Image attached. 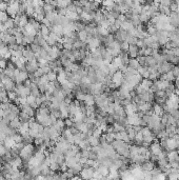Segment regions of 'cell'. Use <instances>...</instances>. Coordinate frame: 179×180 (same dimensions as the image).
<instances>
[{"label": "cell", "instance_id": "1", "mask_svg": "<svg viewBox=\"0 0 179 180\" xmlns=\"http://www.w3.org/2000/svg\"><path fill=\"white\" fill-rule=\"evenodd\" d=\"M37 153L36 146L33 144V143H29L27 146H23V148L20 152L19 156L23 161H29L32 157H34V155Z\"/></svg>", "mask_w": 179, "mask_h": 180}, {"label": "cell", "instance_id": "2", "mask_svg": "<svg viewBox=\"0 0 179 180\" xmlns=\"http://www.w3.org/2000/svg\"><path fill=\"white\" fill-rule=\"evenodd\" d=\"M19 5L20 1H10L9 2V8L6 10V14L11 18H14L15 16H17L18 12H19Z\"/></svg>", "mask_w": 179, "mask_h": 180}, {"label": "cell", "instance_id": "3", "mask_svg": "<svg viewBox=\"0 0 179 180\" xmlns=\"http://www.w3.org/2000/svg\"><path fill=\"white\" fill-rule=\"evenodd\" d=\"M38 69H39V63H38L37 59L25 62V71L29 75H34L38 71Z\"/></svg>", "mask_w": 179, "mask_h": 180}, {"label": "cell", "instance_id": "4", "mask_svg": "<svg viewBox=\"0 0 179 180\" xmlns=\"http://www.w3.org/2000/svg\"><path fill=\"white\" fill-rule=\"evenodd\" d=\"M95 176V169L94 168H83L79 174V177L82 180H92Z\"/></svg>", "mask_w": 179, "mask_h": 180}, {"label": "cell", "instance_id": "5", "mask_svg": "<svg viewBox=\"0 0 179 180\" xmlns=\"http://www.w3.org/2000/svg\"><path fill=\"white\" fill-rule=\"evenodd\" d=\"M149 150H150V152L152 155H156V156H159L160 154L165 151L161 148V146L159 144V140H158V139H156V140L151 144L150 148H149Z\"/></svg>", "mask_w": 179, "mask_h": 180}, {"label": "cell", "instance_id": "6", "mask_svg": "<svg viewBox=\"0 0 179 180\" xmlns=\"http://www.w3.org/2000/svg\"><path fill=\"white\" fill-rule=\"evenodd\" d=\"M173 67H174L173 64L169 63L167 61H165V62H162L160 65H158L157 71L160 75H165V74H167V73H169V72L172 71Z\"/></svg>", "mask_w": 179, "mask_h": 180}, {"label": "cell", "instance_id": "7", "mask_svg": "<svg viewBox=\"0 0 179 180\" xmlns=\"http://www.w3.org/2000/svg\"><path fill=\"white\" fill-rule=\"evenodd\" d=\"M128 36H129L128 32H127V31H124V30H122V29H119V30H118L117 32L114 34L115 40L119 42V43L124 42L125 40H127V38H128Z\"/></svg>", "mask_w": 179, "mask_h": 180}, {"label": "cell", "instance_id": "8", "mask_svg": "<svg viewBox=\"0 0 179 180\" xmlns=\"http://www.w3.org/2000/svg\"><path fill=\"white\" fill-rule=\"evenodd\" d=\"M86 43H88V51H91V52H93V51H95V49H97L100 47V41L98 39H96V38H88Z\"/></svg>", "mask_w": 179, "mask_h": 180}, {"label": "cell", "instance_id": "9", "mask_svg": "<svg viewBox=\"0 0 179 180\" xmlns=\"http://www.w3.org/2000/svg\"><path fill=\"white\" fill-rule=\"evenodd\" d=\"M27 79H29V74L27 73V71H20L19 75L15 78L14 81L16 84H22Z\"/></svg>", "mask_w": 179, "mask_h": 180}, {"label": "cell", "instance_id": "10", "mask_svg": "<svg viewBox=\"0 0 179 180\" xmlns=\"http://www.w3.org/2000/svg\"><path fill=\"white\" fill-rule=\"evenodd\" d=\"M22 53H23V58H24L27 61H32V60L36 59L35 54L31 51V49H29V45L24 47V49H23V52Z\"/></svg>", "mask_w": 179, "mask_h": 180}, {"label": "cell", "instance_id": "11", "mask_svg": "<svg viewBox=\"0 0 179 180\" xmlns=\"http://www.w3.org/2000/svg\"><path fill=\"white\" fill-rule=\"evenodd\" d=\"M138 52H139V49L136 44H130V47H129V56H130L131 59H136L138 58Z\"/></svg>", "mask_w": 179, "mask_h": 180}, {"label": "cell", "instance_id": "12", "mask_svg": "<svg viewBox=\"0 0 179 180\" xmlns=\"http://www.w3.org/2000/svg\"><path fill=\"white\" fill-rule=\"evenodd\" d=\"M155 168H156V164L150 160H147L141 166H140V169H141L142 172H152Z\"/></svg>", "mask_w": 179, "mask_h": 180}, {"label": "cell", "instance_id": "13", "mask_svg": "<svg viewBox=\"0 0 179 180\" xmlns=\"http://www.w3.org/2000/svg\"><path fill=\"white\" fill-rule=\"evenodd\" d=\"M154 83L156 84V86H157L158 91H165L171 82H167V81H165V80H162V79H158V80H156Z\"/></svg>", "mask_w": 179, "mask_h": 180}, {"label": "cell", "instance_id": "14", "mask_svg": "<svg viewBox=\"0 0 179 180\" xmlns=\"http://www.w3.org/2000/svg\"><path fill=\"white\" fill-rule=\"evenodd\" d=\"M119 59L121 60V63H122V65H127L128 67V63L129 61H130V56H129V53L128 52H123V51H121V53L119 54Z\"/></svg>", "mask_w": 179, "mask_h": 180}, {"label": "cell", "instance_id": "15", "mask_svg": "<svg viewBox=\"0 0 179 180\" xmlns=\"http://www.w3.org/2000/svg\"><path fill=\"white\" fill-rule=\"evenodd\" d=\"M84 104L86 106H93L95 105V96L92 94L86 95V98H84Z\"/></svg>", "mask_w": 179, "mask_h": 180}, {"label": "cell", "instance_id": "16", "mask_svg": "<svg viewBox=\"0 0 179 180\" xmlns=\"http://www.w3.org/2000/svg\"><path fill=\"white\" fill-rule=\"evenodd\" d=\"M88 142L91 148H96V146H100L99 142V138H96L94 136H88Z\"/></svg>", "mask_w": 179, "mask_h": 180}, {"label": "cell", "instance_id": "17", "mask_svg": "<svg viewBox=\"0 0 179 180\" xmlns=\"http://www.w3.org/2000/svg\"><path fill=\"white\" fill-rule=\"evenodd\" d=\"M153 83H154V82L151 81L150 79H142V81H141L140 85L142 86L143 89H144L145 91L147 92V91H150V90H151V87H152Z\"/></svg>", "mask_w": 179, "mask_h": 180}, {"label": "cell", "instance_id": "18", "mask_svg": "<svg viewBox=\"0 0 179 180\" xmlns=\"http://www.w3.org/2000/svg\"><path fill=\"white\" fill-rule=\"evenodd\" d=\"M72 3V1H66V0H58L56 1V9H66L70 4Z\"/></svg>", "mask_w": 179, "mask_h": 180}, {"label": "cell", "instance_id": "19", "mask_svg": "<svg viewBox=\"0 0 179 180\" xmlns=\"http://www.w3.org/2000/svg\"><path fill=\"white\" fill-rule=\"evenodd\" d=\"M139 67H140V64H139V62H138L137 58H136V59H130V61H129V63H128L129 69H132V70L137 71Z\"/></svg>", "mask_w": 179, "mask_h": 180}, {"label": "cell", "instance_id": "20", "mask_svg": "<svg viewBox=\"0 0 179 180\" xmlns=\"http://www.w3.org/2000/svg\"><path fill=\"white\" fill-rule=\"evenodd\" d=\"M3 25H4V27L6 29V31H9V30H13L14 27H16V24H15V22H14V19L13 18H9V19L5 21L4 23H3Z\"/></svg>", "mask_w": 179, "mask_h": 180}, {"label": "cell", "instance_id": "21", "mask_svg": "<svg viewBox=\"0 0 179 180\" xmlns=\"http://www.w3.org/2000/svg\"><path fill=\"white\" fill-rule=\"evenodd\" d=\"M54 11H56V8H55V6H53L52 4H50L49 1H45V2H44V5H43L44 14H49V13L54 12Z\"/></svg>", "mask_w": 179, "mask_h": 180}, {"label": "cell", "instance_id": "22", "mask_svg": "<svg viewBox=\"0 0 179 180\" xmlns=\"http://www.w3.org/2000/svg\"><path fill=\"white\" fill-rule=\"evenodd\" d=\"M27 23H29V17H27V15H23V16H21V18H20V21H19V23H18L17 27H20V29H24V27L27 25Z\"/></svg>", "mask_w": 179, "mask_h": 180}, {"label": "cell", "instance_id": "23", "mask_svg": "<svg viewBox=\"0 0 179 180\" xmlns=\"http://www.w3.org/2000/svg\"><path fill=\"white\" fill-rule=\"evenodd\" d=\"M3 144H4V146L6 148H9V150H11V148H13V146L16 144V142L14 141V139H13V137H6V139L4 140V142H3Z\"/></svg>", "mask_w": 179, "mask_h": 180}, {"label": "cell", "instance_id": "24", "mask_svg": "<svg viewBox=\"0 0 179 180\" xmlns=\"http://www.w3.org/2000/svg\"><path fill=\"white\" fill-rule=\"evenodd\" d=\"M10 126L12 128H15V130H19V128L21 126V121H20L19 117H17V118H15L14 120L11 121Z\"/></svg>", "mask_w": 179, "mask_h": 180}, {"label": "cell", "instance_id": "25", "mask_svg": "<svg viewBox=\"0 0 179 180\" xmlns=\"http://www.w3.org/2000/svg\"><path fill=\"white\" fill-rule=\"evenodd\" d=\"M40 33H41V35L44 37V39H47V37H49L50 33H51V30H50V27H45V25L41 24V29H40Z\"/></svg>", "mask_w": 179, "mask_h": 180}, {"label": "cell", "instance_id": "26", "mask_svg": "<svg viewBox=\"0 0 179 180\" xmlns=\"http://www.w3.org/2000/svg\"><path fill=\"white\" fill-rule=\"evenodd\" d=\"M18 117H19L21 123H29V119H31V117H29V115H27L25 113H22V112H20L19 116Z\"/></svg>", "mask_w": 179, "mask_h": 180}, {"label": "cell", "instance_id": "27", "mask_svg": "<svg viewBox=\"0 0 179 180\" xmlns=\"http://www.w3.org/2000/svg\"><path fill=\"white\" fill-rule=\"evenodd\" d=\"M88 38V35L86 31H81V32L78 33V39L80 40L81 42H86Z\"/></svg>", "mask_w": 179, "mask_h": 180}, {"label": "cell", "instance_id": "28", "mask_svg": "<svg viewBox=\"0 0 179 180\" xmlns=\"http://www.w3.org/2000/svg\"><path fill=\"white\" fill-rule=\"evenodd\" d=\"M113 128H114V133H121V132L125 131L124 126H122L121 124L117 123V122H115V123L113 124Z\"/></svg>", "mask_w": 179, "mask_h": 180}, {"label": "cell", "instance_id": "29", "mask_svg": "<svg viewBox=\"0 0 179 180\" xmlns=\"http://www.w3.org/2000/svg\"><path fill=\"white\" fill-rule=\"evenodd\" d=\"M47 76V80H49V82H55V81H57V76H58V74L55 73V72L51 71Z\"/></svg>", "mask_w": 179, "mask_h": 180}, {"label": "cell", "instance_id": "30", "mask_svg": "<svg viewBox=\"0 0 179 180\" xmlns=\"http://www.w3.org/2000/svg\"><path fill=\"white\" fill-rule=\"evenodd\" d=\"M7 98H9L10 102L14 103V101L18 98V96H17V94L15 93V91H12V92H7Z\"/></svg>", "mask_w": 179, "mask_h": 180}, {"label": "cell", "instance_id": "31", "mask_svg": "<svg viewBox=\"0 0 179 180\" xmlns=\"http://www.w3.org/2000/svg\"><path fill=\"white\" fill-rule=\"evenodd\" d=\"M9 148H6L4 146V144H2V143H0V159H2L3 157L5 156V154L9 152Z\"/></svg>", "mask_w": 179, "mask_h": 180}, {"label": "cell", "instance_id": "32", "mask_svg": "<svg viewBox=\"0 0 179 180\" xmlns=\"http://www.w3.org/2000/svg\"><path fill=\"white\" fill-rule=\"evenodd\" d=\"M29 49H31V51H32L34 54H37V53H39L40 52V49H41V47H39V45H37L35 44V43H32L31 45H29Z\"/></svg>", "mask_w": 179, "mask_h": 180}, {"label": "cell", "instance_id": "33", "mask_svg": "<svg viewBox=\"0 0 179 180\" xmlns=\"http://www.w3.org/2000/svg\"><path fill=\"white\" fill-rule=\"evenodd\" d=\"M64 125H65V128H71L72 126L74 125V119L73 118H66L64 119Z\"/></svg>", "mask_w": 179, "mask_h": 180}, {"label": "cell", "instance_id": "34", "mask_svg": "<svg viewBox=\"0 0 179 180\" xmlns=\"http://www.w3.org/2000/svg\"><path fill=\"white\" fill-rule=\"evenodd\" d=\"M7 8H9V2L6 1H0V12H6Z\"/></svg>", "mask_w": 179, "mask_h": 180}, {"label": "cell", "instance_id": "35", "mask_svg": "<svg viewBox=\"0 0 179 180\" xmlns=\"http://www.w3.org/2000/svg\"><path fill=\"white\" fill-rule=\"evenodd\" d=\"M9 18H10V16L7 15L6 12L1 13V14H0V22H1V23H4L5 21H6V20L9 19Z\"/></svg>", "mask_w": 179, "mask_h": 180}, {"label": "cell", "instance_id": "36", "mask_svg": "<svg viewBox=\"0 0 179 180\" xmlns=\"http://www.w3.org/2000/svg\"><path fill=\"white\" fill-rule=\"evenodd\" d=\"M129 47H130V44H129L128 42L124 41L122 43H120V49L123 51V52H128L129 51Z\"/></svg>", "mask_w": 179, "mask_h": 180}, {"label": "cell", "instance_id": "37", "mask_svg": "<svg viewBox=\"0 0 179 180\" xmlns=\"http://www.w3.org/2000/svg\"><path fill=\"white\" fill-rule=\"evenodd\" d=\"M6 69L7 70H11V71H15L16 70V65L13 63L11 60H7V65H6Z\"/></svg>", "mask_w": 179, "mask_h": 180}, {"label": "cell", "instance_id": "38", "mask_svg": "<svg viewBox=\"0 0 179 180\" xmlns=\"http://www.w3.org/2000/svg\"><path fill=\"white\" fill-rule=\"evenodd\" d=\"M6 65H7V60L5 59H0V69L4 71L6 69Z\"/></svg>", "mask_w": 179, "mask_h": 180}, {"label": "cell", "instance_id": "39", "mask_svg": "<svg viewBox=\"0 0 179 180\" xmlns=\"http://www.w3.org/2000/svg\"><path fill=\"white\" fill-rule=\"evenodd\" d=\"M171 3H172V1H170V0H162V1H160L159 5H161V6H165V8H170Z\"/></svg>", "mask_w": 179, "mask_h": 180}, {"label": "cell", "instance_id": "40", "mask_svg": "<svg viewBox=\"0 0 179 180\" xmlns=\"http://www.w3.org/2000/svg\"><path fill=\"white\" fill-rule=\"evenodd\" d=\"M173 54L175 55L176 57H179V47H176V49H173Z\"/></svg>", "mask_w": 179, "mask_h": 180}, {"label": "cell", "instance_id": "41", "mask_svg": "<svg viewBox=\"0 0 179 180\" xmlns=\"http://www.w3.org/2000/svg\"><path fill=\"white\" fill-rule=\"evenodd\" d=\"M174 85L176 87V90H179V78H176L174 81Z\"/></svg>", "mask_w": 179, "mask_h": 180}, {"label": "cell", "instance_id": "42", "mask_svg": "<svg viewBox=\"0 0 179 180\" xmlns=\"http://www.w3.org/2000/svg\"><path fill=\"white\" fill-rule=\"evenodd\" d=\"M0 180H5V176L0 173Z\"/></svg>", "mask_w": 179, "mask_h": 180}, {"label": "cell", "instance_id": "43", "mask_svg": "<svg viewBox=\"0 0 179 180\" xmlns=\"http://www.w3.org/2000/svg\"><path fill=\"white\" fill-rule=\"evenodd\" d=\"M1 13H2V12H0V14H1Z\"/></svg>", "mask_w": 179, "mask_h": 180}]
</instances>
